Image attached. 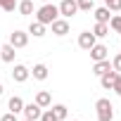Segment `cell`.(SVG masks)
<instances>
[{
    "label": "cell",
    "instance_id": "cell-13",
    "mask_svg": "<svg viewBox=\"0 0 121 121\" xmlns=\"http://www.w3.org/2000/svg\"><path fill=\"white\" fill-rule=\"evenodd\" d=\"M31 76H33L36 81H45V78L50 76V69H48L45 64H36V67L31 69Z\"/></svg>",
    "mask_w": 121,
    "mask_h": 121
},
{
    "label": "cell",
    "instance_id": "cell-12",
    "mask_svg": "<svg viewBox=\"0 0 121 121\" xmlns=\"http://www.w3.org/2000/svg\"><path fill=\"white\" fill-rule=\"evenodd\" d=\"M109 69H112L109 57H107V59H100V62H95V64H93V74H95V76H102V74H107Z\"/></svg>",
    "mask_w": 121,
    "mask_h": 121
},
{
    "label": "cell",
    "instance_id": "cell-22",
    "mask_svg": "<svg viewBox=\"0 0 121 121\" xmlns=\"http://www.w3.org/2000/svg\"><path fill=\"white\" fill-rule=\"evenodd\" d=\"M76 5H78V10H83V12H90V10L95 7L93 0H76Z\"/></svg>",
    "mask_w": 121,
    "mask_h": 121
},
{
    "label": "cell",
    "instance_id": "cell-8",
    "mask_svg": "<svg viewBox=\"0 0 121 121\" xmlns=\"http://www.w3.org/2000/svg\"><path fill=\"white\" fill-rule=\"evenodd\" d=\"M50 26H52V33H55V36H67V33H69V19H59V17H57Z\"/></svg>",
    "mask_w": 121,
    "mask_h": 121
},
{
    "label": "cell",
    "instance_id": "cell-11",
    "mask_svg": "<svg viewBox=\"0 0 121 121\" xmlns=\"http://www.w3.org/2000/svg\"><path fill=\"white\" fill-rule=\"evenodd\" d=\"M14 55H17V48H12L10 43L7 45H0V59H3V62H14Z\"/></svg>",
    "mask_w": 121,
    "mask_h": 121
},
{
    "label": "cell",
    "instance_id": "cell-2",
    "mask_svg": "<svg viewBox=\"0 0 121 121\" xmlns=\"http://www.w3.org/2000/svg\"><path fill=\"white\" fill-rule=\"evenodd\" d=\"M95 109H97V119L100 121H112L114 119V104L107 100V97H100L95 102Z\"/></svg>",
    "mask_w": 121,
    "mask_h": 121
},
{
    "label": "cell",
    "instance_id": "cell-28",
    "mask_svg": "<svg viewBox=\"0 0 121 121\" xmlns=\"http://www.w3.org/2000/svg\"><path fill=\"white\" fill-rule=\"evenodd\" d=\"M112 90H116V95L121 97V76L116 78V83H114V88H112Z\"/></svg>",
    "mask_w": 121,
    "mask_h": 121
},
{
    "label": "cell",
    "instance_id": "cell-17",
    "mask_svg": "<svg viewBox=\"0 0 121 121\" xmlns=\"http://www.w3.org/2000/svg\"><path fill=\"white\" fill-rule=\"evenodd\" d=\"M29 33H31L33 38H40V36H45V24H40V22H31V26H29Z\"/></svg>",
    "mask_w": 121,
    "mask_h": 121
},
{
    "label": "cell",
    "instance_id": "cell-6",
    "mask_svg": "<svg viewBox=\"0 0 121 121\" xmlns=\"http://www.w3.org/2000/svg\"><path fill=\"white\" fill-rule=\"evenodd\" d=\"M29 76H31V69H29V67H24V64H17V67L12 69V81H17V83L29 81Z\"/></svg>",
    "mask_w": 121,
    "mask_h": 121
},
{
    "label": "cell",
    "instance_id": "cell-24",
    "mask_svg": "<svg viewBox=\"0 0 121 121\" xmlns=\"http://www.w3.org/2000/svg\"><path fill=\"white\" fill-rule=\"evenodd\" d=\"M0 7H3L5 12H14L17 3H14V0H0Z\"/></svg>",
    "mask_w": 121,
    "mask_h": 121
},
{
    "label": "cell",
    "instance_id": "cell-19",
    "mask_svg": "<svg viewBox=\"0 0 121 121\" xmlns=\"http://www.w3.org/2000/svg\"><path fill=\"white\" fill-rule=\"evenodd\" d=\"M17 7H19V14L22 17H29V14H33V0H22Z\"/></svg>",
    "mask_w": 121,
    "mask_h": 121
},
{
    "label": "cell",
    "instance_id": "cell-32",
    "mask_svg": "<svg viewBox=\"0 0 121 121\" xmlns=\"http://www.w3.org/2000/svg\"><path fill=\"white\" fill-rule=\"evenodd\" d=\"M71 121H78V119H71Z\"/></svg>",
    "mask_w": 121,
    "mask_h": 121
},
{
    "label": "cell",
    "instance_id": "cell-20",
    "mask_svg": "<svg viewBox=\"0 0 121 121\" xmlns=\"http://www.w3.org/2000/svg\"><path fill=\"white\" fill-rule=\"evenodd\" d=\"M52 112H55L57 121H64V119H67V114H69V112H67V104H55V107H52Z\"/></svg>",
    "mask_w": 121,
    "mask_h": 121
},
{
    "label": "cell",
    "instance_id": "cell-16",
    "mask_svg": "<svg viewBox=\"0 0 121 121\" xmlns=\"http://www.w3.org/2000/svg\"><path fill=\"white\" fill-rule=\"evenodd\" d=\"M93 14H95V22H102V24H109V19H112V14H109L107 7H97Z\"/></svg>",
    "mask_w": 121,
    "mask_h": 121
},
{
    "label": "cell",
    "instance_id": "cell-29",
    "mask_svg": "<svg viewBox=\"0 0 121 121\" xmlns=\"http://www.w3.org/2000/svg\"><path fill=\"white\" fill-rule=\"evenodd\" d=\"M3 90H5V88H3V83H0V95H3Z\"/></svg>",
    "mask_w": 121,
    "mask_h": 121
},
{
    "label": "cell",
    "instance_id": "cell-7",
    "mask_svg": "<svg viewBox=\"0 0 121 121\" xmlns=\"http://www.w3.org/2000/svg\"><path fill=\"white\" fill-rule=\"evenodd\" d=\"M24 116L26 119H31V121H38L40 119V114H43V107H38L36 102H31V104H24Z\"/></svg>",
    "mask_w": 121,
    "mask_h": 121
},
{
    "label": "cell",
    "instance_id": "cell-9",
    "mask_svg": "<svg viewBox=\"0 0 121 121\" xmlns=\"http://www.w3.org/2000/svg\"><path fill=\"white\" fill-rule=\"evenodd\" d=\"M95 43H97V38L93 36V31H83L78 36V48H83V50H90Z\"/></svg>",
    "mask_w": 121,
    "mask_h": 121
},
{
    "label": "cell",
    "instance_id": "cell-21",
    "mask_svg": "<svg viewBox=\"0 0 121 121\" xmlns=\"http://www.w3.org/2000/svg\"><path fill=\"white\" fill-rule=\"evenodd\" d=\"M109 29L116 31V33H121V14H114V17L109 19Z\"/></svg>",
    "mask_w": 121,
    "mask_h": 121
},
{
    "label": "cell",
    "instance_id": "cell-23",
    "mask_svg": "<svg viewBox=\"0 0 121 121\" xmlns=\"http://www.w3.org/2000/svg\"><path fill=\"white\" fill-rule=\"evenodd\" d=\"M104 7L109 12H119L121 10V0H104Z\"/></svg>",
    "mask_w": 121,
    "mask_h": 121
},
{
    "label": "cell",
    "instance_id": "cell-18",
    "mask_svg": "<svg viewBox=\"0 0 121 121\" xmlns=\"http://www.w3.org/2000/svg\"><path fill=\"white\" fill-rule=\"evenodd\" d=\"M107 33H109V24L95 22V26H93V36H95V38H104Z\"/></svg>",
    "mask_w": 121,
    "mask_h": 121
},
{
    "label": "cell",
    "instance_id": "cell-14",
    "mask_svg": "<svg viewBox=\"0 0 121 121\" xmlns=\"http://www.w3.org/2000/svg\"><path fill=\"white\" fill-rule=\"evenodd\" d=\"M33 102H36L38 107H43V109H45V107H50V104H52V97H50V93H48V90H40V93H36V100H33Z\"/></svg>",
    "mask_w": 121,
    "mask_h": 121
},
{
    "label": "cell",
    "instance_id": "cell-27",
    "mask_svg": "<svg viewBox=\"0 0 121 121\" xmlns=\"http://www.w3.org/2000/svg\"><path fill=\"white\" fill-rule=\"evenodd\" d=\"M0 121H17V114L7 112V114H3V116H0Z\"/></svg>",
    "mask_w": 121,
    "mask_h": 121
},
{
    "label": "cell",
    "instance_id": "cell-1",
    "mask_svg": "<svg viewBox=\"0 0 121 121\" xmlns=\"http://www.w3.org/2000/svg\"><path fill=\"white\" fill-rule=\"evenodd\" d=\"M57 17H59V10H57L55 5H50V3H45V5L36 12V22H40V24H45V26H50Z\"/></svg>",
    "mask_w": 121,
    "mask_h": 121
},
{
    "label": "cell",
    "instance_id": "cell-3",
    "mask_svg": "<svg viewBox=\"0 0 121 121\" xmlns=\"http://www.w3.org/2000/svg\"><path fill=\"white\" fill-rule=\"evenodd\" d=\"M57 10H59V14H62L64 19H71V17L78 12V5H76V0H62Z\"/></svg>",
    "mask_w": 121,
    "mask_h": 121
},
{
    "label": "cell",
    "instance_id": "cell-26",
    "mask_svg": "<svg viewBox=\"0 0 121 121\" xmlns=\"http://www.w3.org/2000/svg\"><path fill=\"white\" fill-rule=\"evenodd\" d=\"M112 69H114V71H119V74H121V52H119V55H116V57H114V59H112Z\"/></svg>",
    "mask_w": 121,
    "mask_h": 121
},
{
    "label": "cell",
    "instance_id": "cell-10",
    "mask_svg": "<svg viewBox=\"0 0 121 121\" xmlns=\"http://www.w3.org/2000/svg\"><path fill=\"white\" fill-rule=\"evenodd\" d=\"M116 78H119V71H114V69H109L107 74H102V76H100V83H102V88H107V90H112V88H114V83H116Z\"/></svg>",
    "mask_w": 121,
    "mask_h": 121
},
{
    "label": "cell",
    "instance_id": "cell-4",
    "mask_svg": "<svg viewBox=\"0 0 121 121\" xmlns=\"http://www.w3.org/2000/svg\"><path fill=\"white\" fill-rule=\"evenodd\" d=\"M10 45L17 48V50H19V48H26V45H29V33H26V31H19V29L12 31V33H10Z\"/></svg>",
    "mask_w": 121,
    "mask_h": 121
},
{
    "label": "cell",
    "instance_id": "cell-31",
    "mask_svg": "<svg viewBox=\"0 0 121 121\" xmlns=\"http://www.w3.org/2000/svg\"><path fill=\"white\" fill-rule=\"evenodd\" d=\"M24 121H31V119H24Z\"/></svg>",
    "mask_w": 121,
    "mask_h": 121
},
{
    "label": "cell",
    "instance_id": "cell-15",
    "mask_svg": "<svg viewBox=\"0 0 121 121\" xmlns=\"http://www.w3.org/2000/svg\"><path fill=\"white\" fill-rule=\"evenodd\" d=\"M7 107H10V112H12V114H19V112L24 109V100H22L19 95H14V97H10Z\"/></svg>",
    "mask_w": 121,
    "mask_h": 121
},
{
    "label": "cell",
    "instance_id": "cell-25",
    "mask_svg": "<svg viewBox=\"0 0 121 121\" xmlns=\"http://www.w3.org/2000/svg\"><path fill=\"white\" fill-rule=\"evenodd\" d=\"M40 121H57V116H55V112H52V109H43Z\"/></svg>",
    "mask_w": 121,
    "mask_h": 121
},
{
    "label": "cell",
    "instance_id": "cell-30",
    "mask_svg": "<svg viewBox=\"0 0 121 121\" xmlns=\"http://www.w3.org/2000/svg\"><path fill=\"white\" fill-rule=\"evenodd\" d=\"M40 3H48V0H40Z\"/></svg>",
    "mask_w": 121,
    "mask_h": 121
},
{
    "label": "cell",
    "instance_id": "cell-5",
    "mask_svg": "<svg viewBox=\"0 0 121 121\" xmlns=\"http://www.w3.org/2000/svg\"><path fill=\"white\" fill-rule=\"evenodd\" d=\"M88 52H90V57H93V62H100V59H107V57H109V48L102 45V43H95Z\"/></svg>",
    "mask_w": 121,
    "mask_h": 121
}]
</instances>
